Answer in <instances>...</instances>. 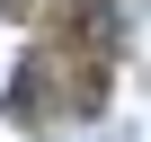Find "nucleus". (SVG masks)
<instances>
[{"label": "nucleus", "mask_w": 151, "mask_h": 142, "mask_svg": "<svg viewBox=\"0 0 151 142\" xmlns=\"http://www.w3.org/2000/svg\"><path fill=\"white\" fill-rule=\"evenodd\" d=\"M71 27H80V44H89V53H124V9H116V0H89Z\"/></svg>", "instance_id": "f257e3e1"}]
</instances>
